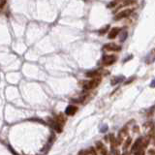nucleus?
I'll use <instances>...</instances> for the list:
<instances>
[{
  "label": "nucleus",
  "mask_w": 155,
  "mask_h": 155,
  "mask_svg": "<svg viewBox=\"0 0 155 155\" xmlns=\"http://www.w3.org/2000/svg\"><path fill=\"white\" fill-rule=\"evenodd\" d=\"M100 83H101V78L96 77V78H94L92 81H90V82L85 83V84L83 85V88L87 89V90H89V89H93V88H95V87H97V86L100 84Z\"/></svg>",
  "instance_id": "obj_1"
},
{
  "label": "nucleus",
  "mask_w": 155,
  "mask_h": 155,
  "mask_svg": "<svg viewBox=\"0 0 155 155\" xmlns=\"http://www.w3.org/2000/svg\"><path fill=\"white\" fill-rule=\"evenodd\" d=\"M116 61L115 55H104L102 58V64L104 66H110Z\"/></svg>",
  "instance_id": "obj_2"
},
{
  "label": "nucleus",
  "mask_w": 155,
  "mask_h": 155,
  "mask_svg": "<svg viewBox=\"0 0 155 155\" xmlns=\"http://www.w3.org/2000/svg\"><path fill=\"white\" fill-rule=\"evenodd\" d=\"M133 11H134L133 9H126V10H124V11H121L120 13H118L115 17H113V20H114V21H119V20H122V18H124V17H129V16L133 13Z\"/></svg>",
  "instance_id": "obj_3"
},
{
  "label": "nucleus",
  "mask_w": 155,
  "mask_h": 155,
  "mask_svg": "<svg viewBox=\"0 0 155 155\" xmlns=\"http://www.w3.org/2000/svg\"><path fill=\"white\" fill-rule=\"evenodd\" d=\"M103 49L108 51H118V50H121V47L118 46V45L114 44V43H111V44H106Z\"/></svg>",
  "instance_id": "obj_4"
},
{
  "label": "nucleus",
  "mask_w": 155,
  "mask_h": 155,
  "mask_svg": "<svg viewBox=\"0 0 155 155\" xmlns=\"http://www.w3.org/2000/svg\"><path fill=\"white\" fill-rule=\"evenodd\" d=\"M155 61V49L150 50V52L145 57V63L146 64H151Z\"/></svg>",
  "instance_id": "obj_5"
},
{
  "label": "nucleus",
  "mask_w": 155,
  "mask_h": 155,
  "mask_svg": "<svg viewBox=\"0 0 155 155\" xmlns=\"http://www.w3.org/2000/svg\"><path fill=\"white\" fill-rule=\"evenodd\" d=\"M142 144H143V138H139L135 143H134L133 146H132V152H136L142 148Z\"/></svg>",
  "instance_id": "obj_6"
},
{
  "label": "nucleus",
  "mask_w": 155,
  "mask_h": 155,
  "mask_svg": "<svg viewBox=\"0 0 155 155\" xmlns=\"http://www.w3.org/2000/svg\"><path fill=\"white\" fill-rule=\"evenodd\" d=\"M49 123H50V125L53 128L54 130H55L56 132L60 133L61 131H62V128H61L60 123H58L57 121H54V120H52V119H49Z\"/></svg>",
  "instance_id": "obj_7"
},
{
  "label": "nucleus",
  "mask_w": 155,
  "mask_h": 155,
  "mask_svg": "<svg viewBox=\"0 0 155 155\" xmlns=\"http://www.w3.org/2000/svg\"><path fill=\"white\" fill-rule=\"evenodd\" d=\"M124 80H125V77L122 76V75H120V76H115V77H113L111 80V85H116L118 83H122Z\"/></svg>",
  "instance_id": "obj_8"
},
{
  "label": "nucleus",
  "mask_w": 155,
  "mask_h": 155,
  "mask_svg": "<svg viewBox=\"0 0 155 155\" xmlns=\"http://www.w3.org/2000/svg\"><path fill=\"white\" fill-rule=\"evenodd\" d=\"M78 111V108L76 106H68L66 108V110H65V113H66L67 115H74Z\"/></svg>",
  "instance_id": "obj_9"
},
{
  "label": "nucleus",
  "mask_w": 155,
  "mask_h": 155,
  "mask_svg": "<svg viewBox=\"0 0 155 155\" xmlns=\"http://www.w3.org/2000/svg\"><path fill=\"white\" fill-rule=\"evenodd\" d=\"M120 32V28L118 27H113L112 29H111L110 33H109V38L110 39H114L118 35V33Z\"/></svg>",
  "instance_id": "obj_10"
},
{
  "label": "nucleus",
  "mask_w": 155,
  "mask_h": 155,
  "mask_svg": "<svg viewBox=\"0 0 155 155\" xmlns=\"http://www.w3.org/2000/svg\"><path fill=\"white\" fill-rule=\"evenodd\" d=\"M137 1L136 0H124L123 2L121 3V5L118 6V8H121V7H125V6H130L135 4Z\"/></svg>",
  "instance_id": "obj_11"
},
{
  "label": "nucleus",
  "mask_w": 155,
  "mask_h": 155,
  "mask_svg": "<svg viewBox=\"0 0 155 155\" xmlns=\"http://www.w3.org/2000/svg\"><path fill=\"white\" fill-rule=\"evenodd\" d=\"M85 76L88 78H91V77H96V76H99V71L97 70H92V71H89L85 74Z\"/></svg>",
  "instance_id": "obj_12"
},
{
  "label": "nucleus",
  "mask_w": 155,
  "mask_h": 155,
  "mask_svg": "<svg viewBox=\"0 0 155 155\" xmlns=\"http://www.w3.org/2000/svg\"><path fill=\"white\" fill-rule=\"evenodd\" d=\"M126 38H127V31L124 29V30H122L121 34H120V38H119V40H120V42H124V41L126 40Z\"/></svg>",
  "instance_id": "obj_13"
},
{
  "label": "nucleus",
  "mask_w": 155,
  "mask_h": 155,
  "mask_svg": "<svg viewBox=\"0 0 155 155\" xmlns=\"http://www.w3.org/2000/svg\"><path fill=\"white\" fill-rule=\"evenodd\" d=\"M108 131V125H103L102 127L100 128V132L101 133H106Z\"/></svg>",
  "instance_id": "obj_14"
},
{
  "label": "nucleus",
  "mask_w": 155,
  "mask_h": 155,
  "mask_svg": "<svg viewBox=\"0 0 155 155\" xmlns=\"http://www.w3.org/2000/svg\"><path fill=\"white\" fill-rule=\"evenodd\" d=\"M148 143H149V139H148V138H144V139L143 138V145H144V147H145V146L148 144Z\"/></svg>",
  "instance_id": "obj_15"
},
{
  "label": "nucleus",
  "mask_w": 155,
  "mask_h": 155,
  "mask_svg": "<svg viewBox=\"0 0 155 155\" xmlns=\"http://www.w3.org/2000/svg\"><path fill=\"white\" fill-rule=\"evenodd\" d=\"M109 27H110V26H109V25H107L106 27L102 28V29H101V30L99 31V34H100V35H102V34H105L106 32H107V30H108V28H109Z\"/></svg>",
  "instance_id": "obj_16"
},
{
  "label": "nucleus",
  "mask_w": 155,
  "mask_h": 155,
  "mask_svg": "<svg viewBox=\"0 0 155 155\" xmlns=\"http://www.w3.org/2000/svg\"><path fill=\"white\" fill-rule=\"evenodd\" d=\"M115 5H117V1H113V2H111V3H109L108 4V8H113Z\"/></svg>",
  "instance_id": "obj_17"
},
{
  "label": "nucleus",
  "mask_w": 155,
  "mask_h": 155,
  "mask_svg": "<svg viewBox=\"0 0 155 155\" xmlns=\"http://www.w3.org/2000/svg\"><path fill=\"white\" fill-rule=\"evenodd\" d=\"M130 144H131V138H128L127 141H126V143L124 144V146H123V147H124V148H127Z\"/></svg>",
  "instance_id": "obj_18"
},
{
  "label": "nucleus",
  "mask_w": 155,
  "mask_h": 155,
  "mask_svg": "<svg viewBox=\"0 0 155 155\" xmlns=\"http://www.w3.org/2000/svg\"><path fill=\"white\" fill-rule=\"evenodd\" d=\"M135 155H144V150H142V148H141L140 150H138V151L135 152Z\"/></svg>",
  "instance_id": "obj_19"
},
{
  "label": "nucleus",
  "mask_w": 155,
  "mask_h": 155,
  "mask_svg": "<svg viewBox=\"0 0 155 155\" xmlns=\"http://www.w3.org/2000/svg\"><path fill=\"white\" fill-rule=\"evenodd\" d=\"M111 152H112V154L113 155H119V151H118V149H116V148H112L111 149Z\"/></svg>",
  "instance_id": "obj_20"
},
{
  "label": "nucleus",
  "mask_w": 155,
  "mask_h": 155,
  "mask_svg": "<svg viewBox=\"0 0 155 155\" xmlns=\"http://www.w3.org/2000/svg\"><path fill=\"white\" fill-rule=\"evenodd\" d=\"M6 2H7V0H0V8H2L3 6L5 5Z\"/></svg>",
  "instance_id": "obj_21"
},
{
  "label": "nucleus",
  "mask_w": 155,
  "mask_h": 155,
  "mask_svg": "<svg viewBox=\"0 0 155 155\" xmlns=\"http://www.w3.org/2000/svg\"><path fill=\"white\" fill-rule=\"evenodd\" d=\"M134 80H135V77H132V78H130V79H129V80H128V81H126V82H125V84H129V83H131V82H132V81H134Z\"/></svg>",
  "instance_id": "obj_22"
},
{
  "label": "nucleus",
  "mask_w": 155,
  "mask_h": 155,
  "mask_svg": "<svg viewBox=\"0 0 155 155\" xmlns=\"http://www.w3.org/2000/svg\"><path fill=\"white\" fill-rule=\"evenodd\" d=\"M150 87H152V88H155V79L150 83Z\"/></svg>",
  "instance_id": "obj_23"
},
{
  "label": "nucleus",
  "mask_w": 155,
  "mask_h": 155,
  "mask_svg": "<svg viewBox=\"0 0 155 155\" xmlns=\"http://www.w3.org/2000/svg\"><path fill=\"white\" fill-rule=\"evenodd\" d=\"M122 155H130V153H129V152H124Z\"/></svg>",
  "instance_id": "obj_24"
}]
</instances>
